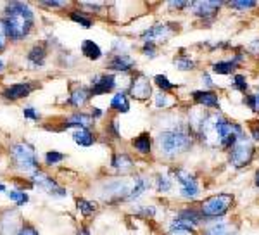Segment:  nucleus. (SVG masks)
Returning <instances> with one entry per match:
<instances>
[{
    "label": "nucleus",
    "instance_id": "f257e3e1",
    "mask_svg": "<svg viewBox=\"0 0 259 235\" xmlns=\"http://www.w3.org/2000/svg\"><path fill=\"white\" fill-rule=\"evenodd\" d=\"M199 139L209 147L232 149L235 142L244 135V128L235 121H230L221 114H208L197 132Z\"/></svg>",
    "mask_w": 259,
    "mask_h": 235
},
{
    "label": "nucleus",
    "instance_id": "f03ea898",
    "mask_svg": "<svg viewBox=\"0 0 259 235\" xmlns=\"http://www.w3.org/2000/svg\"><path fill=\"white\" fill-rule=\"evenodd\" d=\"M157 147L164 157L173 159L192 147V132L183 125L164 130L157 137Z\"/></svg>",
    "mask_w": 259,
    "mask_h": 235
},
{
    "label": "nucleus",
    "instance_id": "7ed1b4c3",
    "mask_svg": "<svg viewBox=\"0 0 259 235\" xmlns=\"http://www.w3.org/2000/svg\"><path fill=\"white\" fill-rule=\"evenodd\" d=\"M31 24H33V12L30 10V7L21 2H12L7 5L5 28L10 38L14 40L24 38L30 33Z\"/></svg>",
    "mask_w": 259,
    "mask_h": 235
},
{
    "label": "nucleus",
    "instance_id": "20e7f679",
    "mask_svg": "<svg viewBox=\"0 0 259 235\" xmlns=\"http://www.w3.org/2000/svg\"><path fill=\"white\" fill-rule=\"evenodd\" d=\"M233 206V195L232 194H216L202 201L201 213L208 220H218L225 216Z\"/></svg>",
    "mask_w": 259,
    "mask_h": 235
},
{
    "label": "nucleus",
    "instance_id": "39448f33",
    "mask_svg": "<svg viewBox=\"0 0 259 235\" xmlns=\"http://www.w3.org/2000/svg\"><path fill=\"white\" fill-rule=\"evenodd\" d=\"M254 152H256L254 143L251 142L249 137H246V133H244V135L235 142V145L230 149L228 159H230V163H232V166L240 170V168H246L247 164H251V161H253V157H254Z\"/></svg>",
    "mask_w": 259,
    "mask_h": 235
},
{
    "label": "nucleus",
    "instance_id": "423d86ee",
    "mask_svg": "<svg viewBox=\"0 0 259 235\" xmlns=\"http://www.w3.org/2000/svg\"><path fill=\"white\" fill-rule=\"evenodd\" d=\"M12 161L19 170L24 171H35L38 166L37 154L28 143H16L12 147Z\"/></svg>",
    "mask_w": 259,
    "mask_h": 235
},
{
    "label": "nucleus",
    "instance_id": "0eeeda50",
    "mask_svg": "<svg viewBox=\"0 0 259 235\" xmlns=\"http://www.w3.org/2000/svg\"><path fill=\"white\" fill-rule=\"evenodd\" d=\"M173 175L176 182L180 184V194L185 199H195L199 195V184L194 175H190L183 168H174Z\"/></svg>",
    "mask_w": 259,
    "mask_h": 235
},
{
    "label": "nucleus",
    "instance_id": "6e6552de",
    "mask_svg": "<svg viewBox=\"0 0 259 235\" xmlns=\"http://www.w3.org/2000/svg\"><path fill=\"white\" fill-rule=\"evenodd\" d=\"M176 24L173 23H164V24H156V26L149 28L142 33L143 40L150 42V44H157V42H166L171 35L176 31Z\"/></svg>",
    "mask_w": 259,
    "mask_h": 235
},
{
    "label": "nucleus",
    "instance_id": "1a4fd4ad",
    "mask_svg": "<svg viewBox=\"0 0 259 235\" xmlns=\"http://www.w3.org/2000/svg\"><path fill=\"white\" fill-rule=\"evenodd\" d=\"M152 94V89H150V82L145 75L138 73L135 78L131 80V87H130V95L133 99H138V100H145L150 97Z\"/></svg>",
    "mask_w": 259,
    "mask_h": 235
},
{
    "label": "nucleus",
    "instance_id": "9d476101",
    "mask_svg": "<svg viewBox=\"0 0 259 235\" xmlns=\"http://www.w3.org/2000/svg\"><path fill=\"white\" fill-rule=\"evenodd\" d=\"M221 5L223 2H216V0H201L192 3L190 9L197 17H215Z\"/></svg>",
    "mask_w": 259,
    "mask_h": 235
},
{
    "label": "nucleus",
    "instance_id": "9b49d317",
    "mask_svg": "<svg viewBox=\"0 0 259 235\" xmlns=\"http://www.w3.org/2000/svg\"><path fill=\"white\" fill-rule=\"evenodd\" d=\"M192 99H194V102L201 104L204 107H211V109H218L219 107L218 94H215L213 90H195V92H192Z\"/></svg>",
    "mask_w": 259,
    "mask_h": 235
},
{
    "label": "nucleus",
    "instance_id": "f8f14e48",
    "mask_svg": "<svg viewBox=\"0 0 259 235\" xmlns=\"http://www.w3.org/2000/svg\"><path fill=\"white\" fill-rule=\"evenodd\" d=\"M33 180H35V184H37L38 187L45 188V190H47L50 195H57V197H64V195H66V190H64V188L57 187V185H55V182L52 180V178H48L47 175L37 173V175L33 177Z\"/></svg>",
    "mask_w": 259,
    "mask_h": 235
},
{
    "label": "nucleus",
    "instance_id": "ddd939ff",
    "mask_svg": "<svg viewBox=\"0 0 259 235\" xmlns=\"http://www.w3.org/2000/svg\"><path fill=\"white\" fill-rule=\"evenodd\" d=\"M116 87V80L111 75H102L97 80H93V85L90 89V94L92 95H102V94H107Z\"/></svg>",
    "mask_w": 259,
    "mask_h": 235
},
{
    "label": "nucleus",
    "instance_id": "4468645a",
    "mask_svg": "<svg viewBox=\"0 0 259 235\" xmlns=\"http://www.w3.org/2000/svg\"><path fill=\"white\" fill-rule=\"evenodd\" d=\"M125 194H130V188H128L127 182H113V184H109L106 187L102 197L106 199V201H113L114 197H116V199L127 197Z\"/></svg>",
    "mask_w": 259,
    "mask_h": 235
},
{
    "label": "nucleus",
    "instance_id": "2eb2a0df",
    "mask_svg": "<svg viewBox=\"0 0 259 235\" xmlns=\"http://www.w3.org/2000/svg\"><path fill=\"white\" fill-rule=\"evenodd\" d=\"M133 66H135V61L127 54L113 55V59H111V62H109V69H113V71H123L125 73V71H130Z\"/></svg>",
    "mask_w": 259,
    "mask_h": 235
},
{
    "label": "nucleus",
    "instance_id": "dca6fc26",
    "mask_svg": "<svg viewBox=\"0 0 259 235\" xmlns=\"http://www.w3.org/2000/svg\"><path fill=\"white\" fill-rule=\"evenodd\" d=\"M113 168L120 173H130L133 170V161L128 154H114L113 156Z\"/></svg>",
    "mask_w": 259,
    "mask_h": 235
},
{
    "label": "nucleus",
    "instance_id": "f3484780",
    "mask_svg": "<svg viewBox=\"0 0 259 235\" xmlns=\"http://www.w3.org/2000/svg\"><path fill=\"white\" fill-rule=\"evenodd\" d=\"M30 92H31L30 85H26V83H17V85L9 87V89L3 92V97H5V99L16 100V99H21V97H26Z\"/></svg>",
    "mask_w": 259,
    "mask_h": 235
},
{
    "label": "nucleus",
    "instance_id": "a211bd4d",
    "mask_svg": "<svg viewBox=\"0 0 259 235\" xmlns=\"http://www.w3.org/2000/svg\"><path fill=\"white\" fill-rule=\"evenodd\" d=\"M82 54L85 55L86 59H90V61H97V59L102 57V50H100V47L92 40H83Z\"/></svg>",
    "mask_w": 259,
    "mask_h": 235
},
{
    "label": "nucleus",
    "instance_id": "6ab92c4d",
    "mask_svg": "<svg viewBox=\"0 0 259 235\" xmlns=\"http://www.w3.org/2000/svg\"><path fill=\"white\" fill-rule=\"evenodd\" d=\"M202 235H232V225L225 222H215L206 227Z\"/></svg>",
    "mask_w": 259,
    "mask_h": 235
},
{
    "label": "nucleus",
    "instance_id": "aec40b11",
    "mask_svg": "<svg viewBox=\"0 0 259 235\" xmlns=\"http://www.w3.org/2000/svg\"><path fill=\"white\" fill-rule=\"evenodd\" d=\"M176 216L183 220V222H187L188 225H192L194 229L199 225V223H202V220H206L204 216H202V213L195 211V209H183V211H180Z\"/></svg>",
    "mask_w": 259,
    "mask_h": 235
},
{
    "label": "nucleus",
    "instance_id": "412c9836",
    "mask_svg": "<svg viewBox=\"0 0 259 235\" xmlns=\"http://www.w3.org/2000/svg\"><path fill=\"white\" fill-rule=\"evenodd\" d=\"M237 66H239V62L232 59V61L215 62V64L211 66V69H213V73H216V75H232V73L237 69Z\"/></svg>",
    "mask_w": 259,
    "mask_h": 235
},
{
    "label": "nucleus",
    "instance_id": "4be33fe9",
    "mask_svg": "<svg viewBox=\"0 0 259 235\" xmlns=\"http://www.w3.org/2000/svg\"><path fill=\"white\" fill-rule=\"evenodd\" d=\"M133 147H135L136 152L149 154L150 147H152V139H150L149 133H142V135H138L135 140H133Z\"/></svg>",
    "mask_w": 259,
    "mask_h": 235
},
{
    "label": "nucleus",
    "instance_id": "5701e85b",
    "mask_svg": "<svg viewBox=\"0 0 259 235\" xmlns=\"http://www.w3.org/2000/svg\"><path fill=\"white\" fill-rule=\"evenodd\" d=\"M170 232L171 234H176V235H185V234H194V227L188 225L187 222H183L181 218H174L171 220L170 223Z\"/></svg>",
    "mask_w": 259,
    "mask_h": 235
},
{
    "label": "nucleus",
    "instance_id": "b1692460",
    "mask_svg": "<svg viewBox=\"0 0 259 235\" xmlns=\"http://www.w3.org/2000/svg\"><path fill=\"white\" fill-rule=\"evenodd\" d=\"M73 139H75V142L78 143V145H83V147H90L93 142H95V137L92 135V132L86 128H80L75 132V135H73Z\"/></svg>",
    "mask_w": 259,
    "mask_h": 235
},
{
    "label": "nucleus",
    "instance_id": "393cba45",
    "mask_svg": "<svg viewBox=\"0 0 259 235\" xmlns=\"http://www.w3.org/2000/svg\"><path fill=\"white\" fill-rule=\"evenodd\" d=\"M150 187V184H149V180L147 178H142V177H138L135 180V185H133L131 188H130V194H128V199L130 201H133V199H136V197H140V195L143 194V192L147 190V188Z\"/></svg>",
    "mask_w": 259,
    "mask_h": 235
},
{
    "label": "nucleus",
    "instance_id": "a878e982",
    "mask_svg": "<svg viewBox=\"0 0 259 235\" xmlns=\"http://www.w3.org/2000/svg\"><path fill=\"white\" fill-rule=\"evenodd\" d=\"M111 107H113L114 111H118V113H128L130 100H128L127 94H123V92L116 94V95L113 97V100H111Z\"/></svg>",
    "mask_w": 259,
    "mask_h": 235
},
{
    "label": "nucleus",
    "instance_id": "bb28decb",
    "mask_svg": "<svg viewBox=\"0 0 259 235\" xmlns=\"http://www.w3.org/2000/svg\"><path fill=\"white\" fill-rule=\"evenodd\" d=\"M90 90H86V89H78L76 92H73V95H71V99H69V104H73V106H76V107H82L83 104L86 102V100L90 99Z\"/></svg>",
    "mask_w": 259,
    "mask_h": 235
},
{
    "label": "nucleus",
    "instance_id": "cd10ccee",
    "mask_svg": "<svg viewBox=\"0 0 259 235\" xmlns=\"http://www.w3.org/2000/svg\"><path fill=\"white\" fill-rule=\"evenodd\" d=\"M173 62L180 71H190V69H194L197 66V62L194 59L187 57V55H178V57H174Z\"/></svg>",
    "mask_w": 259,
    "mask_h": 235
},
{
    "label": "nucleus",
    "instance_id": "c85d7f7f",
    "mask_svg": "<svg viewBox=\"0 0 259 235\" xmlns=\"http://www.w3.org/2000/svg\"><path fill=\"white\" fill-rule=\"evenodd\" d=\"M90 125V116H86V114H75V116H71L68 123H66V126H76V128H86V126Z\"/></svg>",
    "mask_w": 259,
    "mask_h": 235
},
{
    "label": "nucleus",
    "instance_id": "c756f323",
    "mask_svg": "<svg viewBox=\"0 0 259 235\" xmlns=\"http://www.w3.org/2000/svg\"><path fill=\"white\" fill-rule=\"evenodd\" d=\"M232 89L239 90V92H247V89H249V83H247L246 76H244V75H233Z\"/></svg>",
    "mask_w": 259,
    "mask_h": 235
},
{
    "label": "nucleus",
    "instance_id": "7c9ffc66",
    "mask_svg": "<svg viewBox=\"0 0 259 235\" xmlns=\"http://www.w3.org/2000/svg\"><path fill=\"white\" fill-rule=\"evenodd\" d=\"M28 57H30V61L33 62V64H43V59H45V48L42 47H35L33 50L30 52V55H28Z\"/></svg>",
    "mask_w": 259,
    "mask_h": 235
},
{
    "label": "nucleus",
    "instance_id": "2f4dec72",
    "mask_svg": "<svg viewBox=\"0 0 259 235\" xmlns=\"http://www.w3.org/2000/svg\"><path fill=\"white\" fill-rule=\"evenodd\" d=\"M154 83H156V85L159 87L163 92H170V90H173L174 87H176L174 83H171L164 75H157L156 78H154Z\"/></svg>",
    "mask_w": 259,
    "mask_h": 235
},
{
    "label": "nucleus",
    "instance_id": "473e14b6",
    "mask_svg": "<svg viewBox=\"0 0 259 235\" xmlns=\"http://www.w3.org/2000/svg\"><path fill=\"white\" fill-rule=\"evenodd\" d=\"M156 188H157V192H163V194L164 192H170L171 190V180L166 177V175H159L156 180Z\"/></svg>",
    "mask_w": 259,
    "mask_h": 235
},
{
    "label": "nucleus",
    "instance_id": "72a5a7b5",
    "mask_svg": "<svg viewBox=\"0 0 259 235\" xmlns=\"http://www.w3.org/2000/svg\"><path fill=\"white\" fill-rule=\"evenodd\" d=\"M78 209L83 215H92V213L95 211V204L86 201V199H78Z\"/></svg>",
    "mask_w": 259,
    "mask_h": 235
},
{
    "label": "nucleus",
    "instance_id": "f704fd0d",
    "mask_svg": "<svg viewBox=\"0 0 259 235\" xmlns=\"http://www.w3.org/2000/svg\"><path fill=\"white\" fill-rule=\"evenodd\" d=\"M228 5L232 7V9L246 10V9H253V7H256V2H254V0H239V2H230Z\"/></svg>",
    "mask_w": 259,
    "mask_h": 235
},
{
    "label": "nucleus",
    "instance_id": "c9c22d12",
    "mask_svg": "<svg viewBox=\"0 0 259 235\" xmlns=\"http://www.w3.org/2000/svg\"><path fill=\"white\" fill-rule=\"evenodd\" d=\"M9 195L10 199H12V201H16L17 202V206H23L24 202L28 201V195L24 194V192H17V190H12V192H9Z\"/></svg>",
    "mask_w": 259,
    "mask_h": 235
},
{
    "label": "nucleus",
    "instance_id": "e433bc0d",
    "mask_svg": "<svg viewBox=\"0 0 259 235\" xmlns=\"http://www.w3.org/2000/svg\"><path fill=\"white\" fill-rule=\"evenodd\" d=\"M71 19L75 21V23H80L82 26H85V28H90V26H92V21H90L88 17L82 16L80 12H71Z\"/></svg>",
    "mask_w": 259,
    "mask_h": 235
},
{
    "label": "nucleus",
    "instance_id": "4c0bfd02",
    "mask_svg": "<svg viewBox=\"0 0 259 235\" xmlns=\"http://www.w3.org/2000/svg\"><path fill=\"white\" fill-rule=\"evenodd\" d=\"M47 163L48 164H54V163H59V161H62L64 159V154H61V152H57V150H50V152H47Z\"/></svg>",
    "mask_w": 259,
    "mask_h": 235
},
{
    "label": "nucleus",
    "instance_id": "58836bf2",
    "mask_svg": "<svg viewBox=\"0 0 259 235\" xmlns=\"http://www.w3.org/2000/svg\"><path fill=\"white\" fill-rule=\"evenodd\" d=\"M249 130H251V139L254 142H259V121H251Z\"/></svg>",
    "mask_w": 259,
    "mask_h": 235
},
{
    "label": "nucleus",
    "instance_id": "ea45409f",
    "mask_svg": "<svg viewBox=\"0 0 259 235\" xmlns=\"http://www.w3.org/2000/svg\"><path fill=\"white\" fill-rule=\"evenodd\" d=\"M136 213H140L142 216H145V218H152L154 215H156V209L152 208V206H140L138 209H136Z\"/></svg>",
    "mask_w": 259,
    "mask_h": 235
},
{
    "label": "nucleus",
    "instance_id": "a19ab883",
    "mask_svg": "<svg viewBox=\"0 0 259 235\" xmlns=\"http://www.w3.org/2000/svg\"><path fill=\"white\" fill-rule=\"evenodd\" d=\"M143 54H145L147 57H150V59L156 57V44L145 42V45H143Z\"/></svg>",
    "mask_w": 259,
    "mask_h": 235
},
{
    "label": "nucleus",
    "instance_id": "79ce46f5",
    "mask_svg": "<svg viewBox=\"0 0 259 235\" xmlns=\"http://www.w3.org/2000/svg\"><path fill=\"white\" fill-rule=\"evenodd\" d=\"M156 106L157 107H168L170 106V100H168V95L166 94H159V95H156Z\"/></svg>",
    "mask_w": 259,
    "mask_h": 235
},
{
    "label": "nucleus",
    "instance_id": "37998d69",
    "mask_svg": "<svg viewBox=\"0 0 259 235\" xmlns=\"http://www.w3.org/2000/svg\"><path fill=\"white\" fill-rule=\"evenodd\" d=\"M5 38H7L5 23H3V21H0V48H3V45H5Z\"/></svg>",
    "mask_w": 259,
    "mask_h": 235
},
{
    "label": "nucleus",
    "instance_id": "c03bdc74",
    "mask_svg": "<svg viewBox=\"0 0 259 235\" xmlns=\"http://www.w3.org/2000/svg\"><path fill=\"white\" fill-rule=\"evenodd\" d=\"M17 235H38L37 230L33 229V227H30V225H24L23 229L17 232Z\"/></svg>",
    "mask_w": 259,
    "mask_h": 235
},
{
    "label": "nucleus",
    "instance_id": "a18cd8bd",
    "mask_svg": "<svg viewBox=\"0 0 259 235\" xmlns=\"http://www.w3.org/2000/svg\"><path fill=\"white\" fill-rule=\"evenodd\" d=\"M192 2H181V0H176V2H170V7L173 9H185V7H190Z\"/></svg>",
    "mask_w": 259,
    "mask_h": 235
},
{
    "label": "nucleus",
    "instance_id": "49530a36",
    "mask_svg": "<svg viewBox=\"0 0 259 235\" xmlns=\"http://www.w3.org/2000/svg\"><path fill=\"white\" fill-rule=\"evenodd\" d=\"M24 116L31 119H38V113H35V109H31V107H26V109H24Z\"/></svg>",
    "mask_w": 259,
    "mask_h": 235
},
{
    "label": "nucleus",
    "instance_id": "de8ad7c7",
    "mask_svg": "<svg viewBox=\"0 0 259 235\" xmlns=\"http://www.w3.org/2000/svg\"><path fill=\"white\" fill-rule=\"evenodd\" d=\"M202 82H204V85L209 87V89L215 85V83H213V80H211V76H209L208 73H204V75H202Z\"/></svg>",
    "mask_w": 259,
    "mask_h": 235
},
{
    "label": "nucleus",
    "instance_id": "09e8293b",
    "mask_svg": "<svg viewBox=\"0 0 259 235\" xmlns=\"http://www.w3.org/2000/svg\"><path fill=\"white\" fill-rule=\"evenodd\" d=\"M249 52H253V54L259 55V40L253 42V45H251V47H249Z\"/></svg>",
    "mask_w": 259,
    "mask_h": 235
},
{
    "label": "nucleus",
    "instance_id": "8fccbe9b",
    "mask_svg": "<svg viewBox=\"0 0 259 235\" xmlns=\"http://www.w3.org/2000/svg\"><path fill=\"white\" fill-rule=\"evenodd\" d=\"M45 5H50V7H62L66 5V2H43Z\"/></svg>",
    "mask_w": 259,
    "mask_h": 235
},
{
    "label": "nucleus",
    "instance_id": "3c124183",
    "mask_svg": "<svg viewBox=\"0 0 259 235\" xmlns=\"http://www.w3.org/2000/svg\"><path fill=\"white\" fill-rule=\"evenodd\" d=\"M93 114H95V118H100L102 116V111H100L99 107H95V109H93Z\"/></svg>",
    "mask_w": 259,
    "mask_h": 235
},
{
    "label": "nucleus",
    "instance_id": "603ef678",
    "mask_svg": "<svg viewBox=\"0 0 259 235\" xmlns=\"http://www.w3.org/2000/svg\"><path fill=\"white\" fill-rule=\"evenodd\" d=\"M254 184H256V187L259 188V170L256 171V180H254Z\"/></svg>",
    "mask_w": 259,
    "mask_h": 235
},
{
    "label": "nucleus",
    "instance_id": "864d4df0",
    "mask_svg": "<svg viewBox=\"0 0 259 235\" xmlns=\"http://www.w3.org/2000/svg\"><path fill=\"white\" fill-rule=\"evenodd\" d=\"M78 235H90V234H88V230H85V229H83L82 232H80Z\"/></svg>",
    "mask_w": 259,
    "mask_h": 235
},
{
    "label": "nucleus",
    "instance_id": "5fc2aeb1",
    "mask_svg": "<svg viewBox=\"0 0 259 235\" xmlns=\"http://www.w3.org/2000/svg\"><path fill=\"white\" fill-rule=\"evenodd\" d=\"M2 68H3V62H2V61H0V71H2Z\"/></svg>",
    "mask_w": 259,
    "mask_h": 235
},
{
    "label": "nucleus",
    "instance_id": "6e6d98bb",
    "mask_svg": "<svg viewBox=\"0 0 259 235\" xmlns=\"http://www.w3.org/2000/svg\"><path fill=\"white\" fill-rule=\"evenodd\" d=\"M0 190H3V185H0Z\"/></svg>",
    "mask_w": 259,
    "mask_h": 235
},
{
    "label": "nucleus",
    "instance_id": "4d7b16f0",
    "mask_svg": "<svg viewBox=\"0 0 259 235\" xmlns=\"http://www.w3.org/2000/svg\"><path fill=\"white\" fill-rule=\"evenodd\" d=\"M258 92H259V89H258Z\"/></svg>",
    "mask_w": 259,
    "mask_h": 235
}]
</instances>
